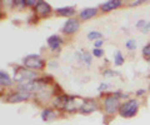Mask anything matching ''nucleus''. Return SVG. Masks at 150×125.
Instances as JSON below:
<instances>
[{
	"mask_svg": "<svg viewBox=\"0 0 150 125\" xmlns=\"http://www.w3.org/2000/svg\"><path fill=\"white\" fill-rule=\"evenodd\" d=\"M119 113H120L121 117H124V118L134 117V115L138 113V101L135 99H131L129 101H126V103H124L120 106Z\"/></svg>",
	"mask_w": 150,
	"mask_h": 125,
	"instance_id": "1",
	"label": "nucleus"
},
{
	"mask_svg": "<svg viewBox=\"0 0 150 125\" xmlns=\"http://www.w3.org/2000/svg\"><path fill=\"white\" fill-rule=\"evenodd\" d=\"M24 65L30 69H43L44 60L39 55H28L26 58H24Z\"/></svg>",
	"mask_w": 150,
	"mask_h": 125,
	"instance_id": "2",
	"label": "nucleus"
},
{
	"mask_svg": "<svg viewBox=\"0 0 150 125\" xmlns=\"http://www.w3.org/2000/svg\"><path fill=\"white\" fill-rule=\"evenodd\" d=\"M35 74L31 73L29 70H26V69H20L18 68L15 71H14V80L16 81H30L31 78H34Z\"/></svg>",
	"mask_w": 150,
	"mask_h": 125,
	"instance_id": "3",
	"label": "nucleus"
},
{
	"mask_svg": "<svg viewBox=\"0 0 150 125\" xmlns=\"http://www.w3.org/2000/svg\"><path fill=\"white\" fill-rule=\"evenodd\" d=\"M119 108V99L115 95H110L105 99V110L109 114L115 113Z\"/></svg>",
	"mask_w": 150,
	"mask_h": 125,
	"instance_id": "4",
	"label": "nucleus"
},
{
	"mask_svg": "<svg viewBox=\"0 0 150 125\" xmlns=\"http://www.w3.org/2000/svg\"><path fill=\"white\" fill-rule=\"evenodd\" d=\"M79 26H80V24H79V21L76 19H69L64 25V33L73 34L75 31H78Z\"/></svg>",
	"mask_w": 150,
	"mask_h": 125,
	"instance_id": "5",
	"label": "nucleus"
},
{
	"mask_svg": "<svg viewBox=\"0 0 150 125\" xmlns=\"http://www.w3.org/2000/svg\"><path fill=\"white\" fill-rule=\"evenodd\" d=\"M35 9H36L38 13L41 14V15H48V14L51 11L50 5L48 3H45V1H38Z\"/></svg>",
	"mask_w": 150,
	"mask_h": 125,
	"instance_id": "6",
	"label": "nucleus"
},
{
	"mask_svg": "<svg viewBox=\"0 0 150 125\" xmlns=\"http://www.w3.org/2000/svg\"><path fill=\"white\" fill-rule=\"evenodd\" d=\"M80 112L81 113H91V112H94V110L96 109V106H95V104H94V101H91V100H85L84 103H81V105H80Z\"/></svg>",
	"mask_w": 150,
	"mask_h": 125,
	"instance_id": "7",
	"label": "nucleus"
},
{
	"mask_svg": "<svg viewBox=\"0 0 150 125\" xmlns=\"http://www.w3.org/2000/svg\"><path fill=\"white\" fill-rule=\"evenodd\" d=\"M60 44H62V39H60L58 35H53L48 39V45L50 46L51 50H58Z\"/></svg>",
	"mask_w": 150,
	"mask_h": 125,
	"instance_id": "8",
	"label": "nucleus"
},
{
	"mask_svg": "<svg viewBox=\"0 0 150 125\" xmlns=\"http://www.w3.org/2000/svg\"><path fill=\"white\" fill-rule=\"evenodd\" d=\"M96 15V9L95 8H88V9H84V10L80 13V19L81 20H88L90 18L95 16Z\"/></svg>",
	"mask_w": 150,
	"mask_h": 125,
	"instance_id": "9",
	"label": "nucleus"
},
{
	"mask_svg": "<svg viewBox=\"0 0 150 125\" xmlns=\"http://www.w3.org/2000/svg\"><path fill=\"white\" fill-rule=\"evenodd\" d=\"M69 103H70V98L67 95H60L54 101V104L56 106H59V108H67V106L69 105Z\"/></svg>",
	"mask_w": 150,
	"mask_h": 125,
	"instance_id": "10",
	"label": "nucleus"
},
{
	"mask_svg": "<svg viewBox=\"0 0 150 125\" xmlns=\"http://www.w3.org/2000/svg\"><path fill=\"white\" fill-rule=\"evenodd\" d=\"M28 98H29V94L20 91V93H16V94L11 95L10 98H9V101H10V103H19V101H24V100H26Z\"/></svg>",
	"mask_w": 150,
	"mask_h": 125,
	"instance_id": "11",
	"label": "nucleus"
},
{
	"mask_svg": "<svg viewBox=\"0 0 150 125\" xmlns=\"http://www.w3.org/2000/svg\"><path fill=\"white\" fill-rule=\"evenodd\" d=\"M121 5V1H118V0H111V1H108V3H105V4H103L101 5V9L104 11H110V10H114L115 8H118V6H120Z\"/></svg>",
	"mask_w": 150,
	"mask_h": 125,
	"instance_id": "12",
	"label": "nucleus"
},
{
	"mask_svg": "<svg viewBox=\"0 0 150 125\" xmlns=\"http://www.w3.org/2000/svg\"><path fill=\"white\" fill-rule=\"evenodd\" d=\"M55 117H56L55 112H53V110H50V109H45L44 112L41 113V118H43V120H45V121L53 120Z\"/></svg>",
	"mask_w": 150,
	"mask_h": 125,
	"instance_id": "13",
	"label": "nucleus"
},
{
	"mask_svg": "<svg viewBox=\"0 0 150 125\" xmlns=\"http://www.w3.org/2000/svg\"><path fill=\"white\" fill-rule=\"evenodd\" d=\"M56 11H58L59 15H65V16H70V15H73V14L75 13L74 8H71V6H67V8H59Z\"/></svg>",
	"mask_w": 150,
	"mask_h": 125,
	"instance_id": "14",
	"label": "nucleus"
},
{
	"mask_svg": "<svg viewBox=\"0 0 150 125\" xmlns=\"http://www.w3.org/2000/svg\"><path fill=\"white\" fill-rule=\"evenodd\" d=\"M0 83H1V85H5V86H9L11 84L10 78H9V75L5 71H0Z\"/></svg>",
	"mask_w": 150,
	"mask_h": 125,
	"instance_id": "15",
	"label": "nucleus"
},
{
	"mask_svg": "<svg viewBox=\"0 0 150 125\" xmlns=\"http://www.w3.org/2000/svg\"><path fill=\"white\" fill-rule=\"evenodd\" d=\"M101 33H99V31H90V33L88 34V39L89 40H94V39H100L101 38Z\"/></svg>",
	"mask_w": 150,
	"mask_h": 125,
	"instance_id": "16",
	"label": "nucleus"
},
{
	"mask_svg": "<svg viewBox=\"0 0 150 125\" xmlns=\"http://www.w3.org/2000/svg\"><path fill=\"white\" fill-rule=\"evenodd\" d=\"M115 64L116 65H121L123 64V61H124V58H123V55H121V53L120 52H116L115 53Z\"/></svg>",
	"mask_w": 150,
	"mask_h": 125,
	"instance_id": "17",
	"label": "nucleus"
},
{
	"mask_svg": "<svg viewBox=\"0 0 150 125\" xmlns=\"http://www.w3.org/2000/svg\"><path fill=\"white\" fill-rule=\"evenodd\" d=\"M126 48L130 49V50H134L137 48V43H135V40H128L126 41Z\"/></svg>",
	"mask_w": 150,
	"mask_h": 125,
	"instance_id": "18",
	"label": "nucleus"
},
{
	"mask_svg": "<svg viewBox=\"0 0 150 125\" xmlns=\"http://www.w3.org/2000/svg\"><path fill=\"white\" fill-rule=\"evenodd\" d=\"M81 59L88 64V65H90V64H91V58H90V55H89V54H86V53H85V54H83Z\"/></svg>",
	"mask_w": 150,
	"mask_h": 125,
	"instance_id": "19",
	"label": "nucleus"
},
{
	"mask_svg": "<svg viewBox=\"0 0 150 125\" xmlns=\"http://www.w3.org/2000/svg\"><path fill=\"white\" fill-rule=\"evenodd\" d=\"M93 54L95 55V56L99 58V56H103V54H104V52H103L101 49H94V50H93Z\"/></svg>",
	"mask_w": 150,
	"mask_h": 125,
	"instance_id": "20",
	"label": "nucleus"
},
{
	"mask_svg": "<svg viewBox=\"0 0 150 125\" xmlns=\"http://www.w3.org/2000/svg\"><path fill=\"white\" fill-rule=\"evenodd\" d=\"M142 31L143 33H148V31H150V21L145 23V25L142 28Z\"/></svg>",
	"mask_w": 150,
	"mask_h": 125,
	"instance_id": "21",
	"label": "nucleus"
},
{
	"mask_svg": "<svg viewBox=\"0 0 150 125\" xmlns=\"http://www.w3.org/2000/svg\"><path fill=\"white\" fill-rule=\"evenodd\" d=\"M143 54L145 55V56H150V44H148V45L143 49Z\"/></svg>",
	"mask_w": 150,
	"mask_h": 125,
	"instance_id": "22",
	"label": "nucleus"
},
{
	"mask_svg": "<svg viewBox=\"0 0 150 125\" xmlns=\"http://www.w3.org/2000/svg\"><path fill=\"white\" fill-rule=\"evenodd\" d=\"M145 23H146L145 20H140V21L137 23V26H138V28H143V26L145 25Z\"/></svg>",
	"mask_w": 150,
	"mask_h": 125,
	"instance_id": "23",
	"label": "nucleus"
},
{
	"mask_svg": "<svg viewBox=\"0 0 150 125\" xmlns=\"http://www.w3.org/2000/svg\"><path fill=\"white\" fill-rule=\"evenodd\" d=\"M25 5H35L36 6V4H35V1H25Z\"/></svg>",
	"mask_w": 150,
	"mask_h": 125,
	"instance_id": "24",
	"label": "nucleus"
},
{
	"mask_svg": "<svg viewBox=\"0 0 150 125\" xmlns=\"http://www.w3.org/2000/svg\"><path fill=\"white\" fill-rule=\"evenodd\" d=\"M103 44V40H98V41H95V46H100Z\"/></svg>",
	"mask_w": 150,
	"mask_h": 125,
	"instance_id": "25",
	"label": "nucleus"
},
{
	"mask_svg": "<svg viewBox=\"0 0 150 125\" xmlns=\"http://www.w3.org/2000/svg\"><path fill=\"white\" fill-rule=\"evenodd\" d=\"M143 1H135V3H131V6H135V5H139V4H142Z\"/></svg>",
	"mask_w": 150,
	"mask_h": 125,
	"instance_id": "26",
	"label": "nucleus"
}]
</instances>
